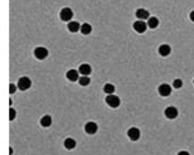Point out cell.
Segmentation results:
<instances>
[{
    "label": "cell",
    "mask_w": 194,
    "mask_h": 155,
    "mask_svg": "<svg viewBox=\"0 0 194 155\" xmlns=\"http://www.w3.org/2000/svg\"><path fill=\"white\" fill-rule=\"evenodd\" d=\"M106 102H107V104L109 106H111V108H117V106H119V104H120V100H119L118 96L114 95V94H109V95L106 97Z\"/></svg>",
    "instance_id": "1"
},
{
    "label": "cell",
    "mask_w": 194,
    "mask_h": 155,
    "mask_svg": "<svg viewBox=\"0 0 194 155\" xmlns=\"http://www.w3.org/2000/svg\"><path fill=\"white\" fill-rule=\"evenodd\" d=\"M31 79L28 77H21L18 79V83H17V86L21 91H25L27 88L31 87Z\"/></svg>",
    "instance_id": "2"
},
{
    "label": "cell",
    "mask_w": 194,
    "mask_h": 155,
    "mask_svg": "<svg viewBox=\"0 0 194 155\" xmlns=\"http://www.w3.org/2000/svg\"><path fill=\"white\" fill-rule=\"evenodd\" d=\"M73 17V12L70 8L66 7V8H63L61 12H60V19L63 22H69Z\"/></svg>",
    "instance_id": "3"
},
{
    "label": "cell",
    "mask_w": 194,
    "mask_h": 155,
    "mask_svg": "<svg viewBox=\"0 0 194 155\" xmlns=\"http://www.w3.org/2000/svg\"><path fill=\"white\" fill-rule=\"evenodd\" d=\"M34 56L36 59L43 60L48 57V50L43 47H39L34 50Z\"/></svg>",
    "instance_id": "4"
},
{
    "label": "cell",
    "mask_w": 194,
    "mask_h": 155,
    "mask_svg": "<svg viewBox=\"0 0 194 155\" xmlns=\"http://www.w3.org/2000/svg\"><path fill=\"white\" fill-rule=\"evenodd\" d=\"M158 92L161 96H165V97L169 96L172 94V86L168 85V84H161L159 88H158Z\"/></svg>",
    "instance_id": "5"
},
{
    "label": "cell",
    "mask_w": 194,
    "mask_h": 155,
    "mask_svg": "<svg viewBox=\"0 0 194 155\" xmlns=\"http://www.w3.org/2000/svg\"><path fill=\"white\" fill-rule=\"evenodd\" d=\"M133 28H134L135 32H138V33H140V34H142V33H144V32L147 31V24L143 22V21H136V22L133 24Z\"/></svg>",
    "instance_id": "6"
},
{
    "label": "cell",
    "mask_w": 194,
    "mask_h": 155,
    "mask_svg": "<svg viewBox=\"0 0 194 155\" xmlns=\"http://www.w3.org/2000/svg\"><path fill=\"white\" fill-rule=\"evenodd\" d=\"M165 115H166L168 119H175V118H177V115H178V110H177L175 106H168V108L165 110Z\"/></svg>",
    "instance_id": "7"
},
{
    "label": "cell",
    "mask_w": 194,
    "mask_h": 155,
    "mask_svg": "<svg viewBox=\"0 0 194 155\" xmlns=\"http://www.w3.org/2000/svg\"><path fill=\"white\" fill-rule=\"evenodd\" d=\"M84 130H85V133L89 134V135H93V134H95L98 131V124H95V122L90 121V122H88V124H85Z\"/></svg>",
    "instance_id": "8"
},
{
    "label": "cell",
    "mask_w": 194,
    "mask_h": 155,
    "mask_svg": "<svg viewBox=\"0 0 194 155\" xmlns=\"http://www.w3.org/2000/svg\"><path fill=\"white\" fill-rule=\"evenodd\" d=\"M140 135H141L140 130H138V128H135V127H132L131 129L127 131V136H129V139L133 140V142L138 140V138H140Z\"/></svg>",
    "instance_id": "9"
},
{
    "label": "cell",
    "mask_w": 194,
    "mask_h": 155,
    "mask_svg": "<svg viewBox=\"0 0 194 155\" xmlns=\"http://www.w3.org/2000/svg\"><path fill=\"white\" fill-rule=\"evenodd\" d=\"M78 74H80V72H77V70H75V69H69L68 72H67V74H66V77H67V79L70 82H76L80 79Z\"/></svg>",
    "instance_id": "10"
},
{
    "label": "cell",
    "mask_w": 194,
    "mask_h": 155,
    "mask_svg": "<svg viewBox=\"0 0 194 155\" xmlns=\"http://www.w3.org/2000/svg\"><path fill=\"white\" fill-rule=\"evenodd\" d=\"M136 17L140 18L141 21H144V19H149L150 18V12H148L147 9H143V8H140V9L136 10Z\"/></svg>",
    "instance_id": "11"
},
{
    "label": "cell",
    "mask_w": 194,
    "mask_h": 155,
    "mask_svg": "<svg viewBox=\"0 0 194 155\" xmlns=\"http://www.w3.org/2000/svg\"><path fill=\"white\" fill-rule=\"evenodd\" d=\"M78 72L80 74H82L83 76H89L92 72V69H91V66L88 65V63H83V65L80 66V68H78Z\"/></svg>",
    "instance_id": "12"
},
{
    "label": "cell",
    "mask_w": 194,
    "mask_h": 155,
    "mask_svg": "<svg viewBox=\"0 0 194 155\" xmlns=\"http://www.w3.org/2000/svg\"><path fill=\"white\" fill-rule=\"evenodd\" d=\"M170 51H172V49H170V47H169L168 44H161L159 47V49H158L159 54L162 57H167L170 53Z\"/></svg>",
    "instance_id": "13"
},
{
    "label": "cell",
    "mask_w": 194,
    "mask_h": 155,
    "mask_svg": "<svg viewBox=\"0 0 194 155\" xmlns=\"http://www.w3.org/2000/svg\"><path fill=\"white\" fill-rule=\"evenodd\" d=\"M67 27H68L69 32H72V33H76V32L81 31V25L78 22H69Z\"/></svg>",
    "instance_id": "14"
},
{
    "label": "cell",
    "mask_w": 194,
    "mask_h": 155,
    "mask_svg": "<svg viewBox=\"0 0 194 155\" xmlns=\"http://www.w3.org/2000/svg\"><path fill=\"white\" fill-rule=\"evenodd\" d=\"M40 124L42 127H49V126L52 124V119H51L50 115H44V117L41 118Z\"/></svg>",
    "instance_id": "15"
},
{
    "label": "cell",
    "mask_w": 194,
    "mask_h": 155,
    "mask_svg": "<svg viewBox=\"0 0 194 155\" xmlns=\"http://www.w3.org/2000/svg\"><path fill=\"white\" fill-rule=\"evenodd\" d=\"M81 32H82V34L89 35L91 32H92V26H91L89 23H84L83 25H81Z\"/></svg>",
    "instance_id": "16"
},
{
    "label": "cell",
    "mask_w": 194,
    "mask_h": 155,
    "mask_svg": "<svg viewBox=\"0 0 194 155\" xmlns=\"http://www.w3.org/2000/svg\"><path fill=\"white\" fill-rule=\"evenodd\" d=\"M158 25H159V19L157 18V17H150V18L148 19V26L150 28L158 27Z\"/></svg>",
    "instance_id": "17"
},
{
    "label": "cell",
    "mask_w": 194,
    "mask_h": 155,
    "mask_svg": "<svg viewBox=\"0 0 194 155\" xmlns=\"http://www.w3.org/2000/svg\"><path fill=\"white\" fill-rule=\"evenodd\" d=\"M64 145H65V147L67 149H73V148H75L76 142L73 139V138H67V139L64 142Z\"/></svg>",
    "instance_id": "18"
},
{
    "label": "cell",
    "mask_w": 194,
    "mask_h": 155,
    "mask_svg": "<svg viewBox=\"0 0 194 155\" xmlns=\"http://www.w3.org/2000/svg\"><path fill=\"white\" fill-rule=\"evenodd\" d=\"M104 91L108 95H109V94H113L114 92H115V86H114L113 84H106L104 86Z\"/></svg>",
    "instance_id": "19"
},
{
    "label": "cell",
    "mask_w": 194,
    "mask_h": 155,
    "mask_svg": "<svg viewBox=\"0 0 194 155\" xmlns=\"http://www.w3.org/2000/svg\"><path fill=\"white\" fill-rule=\"evenodd\" d=\"M78 82H80V85H81V86H88L89 84H90V78H89L88 76H82V77L78 79Z\"/></svg>",
    "instance_id": "20"
},
{
    "label": "cell",
    "mask_w": 194,
    "mask_h": 155,
    "mask_svg": "<svg viewBox=\"0 0 194 155\" xmlns=\"http://www.w3.org/2000/svg\"><path fill=\"white\" fill-rule=\"evenodd\" d=\"M172 86H174V88H181L182 86H183V82L181 81V79H175L174 81V83H172Z\"/></svg>",
    "instance_id": "21"
},
{
    "label": "cell",
    "mask_w": 194,
    "mask_h": 155,
    "mask_svg": "<svg viewBox=\"0 0 194 155\" xmlns=\"http://www.w3.org/2000/svg\"><path fill=\"white\" fill-rule=\"evenodd\" d=\"M15 115H16V112L14 109H10L9 110V119L10 120H14L15 119Z\"/></svg>",
    "instance_id": "22"
},
{
    "label": "cell",
    "mask_w": 194,
    "mask_h": 155,
    "mask_svg": "<svg viewBox=\"0 0 194 155\" xmlns=\"http://www.w3.org/2000/svg\"><path fill=\"white\" fill-rule=\"evenodd\" d=\"M9 92H10V93H12V94L15 93V92H16V86H15V85H14V84H10V86H9Z\"/></svg>",
    "instance_id": "23"
},
{
    "label": "cell",
    "mask_w": 194,
    "mask_h": 155,
    "mask_svg": "<svg viewBox=\"0 0 194 155\" xmlns=\"http://www.w3.org/2000/svg\"><path fill=\"white\" fill-rule=\"evenodd\" d=\"M177 155H190V153L186 152V151H181Z\"/></svg>",
    "instance_id": "24"
},
{
    "label": "cell",
    "mask_w": 194,
    "mask_h": 155,
    "mask_svg": "<svg viewBox=\"0 0 194 155\" xmlns=\"http://www.w3.org/2000/svg\"><path fill=\"white\" fill-rule=\"evenodd\" d=\"M190 19H191L192 22H194V10L190 14Z\"/></svg>",
    "instance_id": "25"
},
{
    "label": "cell",
    "mask_w": 194,
    "mask_h": 155,
    "mask_svg": "<svg viewBox=\"0 0 194 155\" xmlns=\"http://www.w3.org/2000/svg\"><path fill=\"white\" fill-rule=\"evenodd\" d=\"M9 153H10V155L13 154V148H9Z\"/></svg>",
    "instance_id": "26"
},
{
    "label": "cell",
    "mask_w": 194,
    "mask_h": 155,
    "mask_svg": "<svg viewBox=\"0 0 194 155\" xmlns=\"http://www.w3.org/2000/svg\"><path fill=\"white\" fill-rule=\"evenodd\" d=\"M193 83H194V79H193Z\"/></svg>",
    "instance_id": "27"
}]
</instances>
